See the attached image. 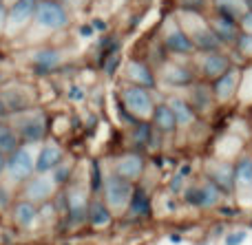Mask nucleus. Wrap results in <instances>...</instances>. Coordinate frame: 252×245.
<instances>
[{
    "label": "nucleus",
    "instance_id": "nucleus-36",
    "mask_svg": "<svg viewBox=\"0 0 252 245\" xmlns=\"http://www.w3.org/2000/svg\"><path fill=\"white\" fill-rule=\"evenodd\" d=\"M66 100H71V102H84V100H87V91H84L80 84H71L69 91H66Z\"/></svg>",
    "mask_w": 252,
    "mask_h": 245
},
{
    "label": "nucleus",
    "instance_id": "nucleus-22",
    "mask_svg": "<svg viewBox=\"0 0 252 245\" xmlns=\"http://www.w3.org/2000/svg\"><path fill=\"white\" fill-rule=\"evenodd\" d=\"M87 221L93 228H106V225L113 221V212H111V208L104 203V199H93V201L89 203Z\"/></svg>",
    "mask_w": 252,
    "mask_h": 245
},
{
    "label": "nucleus",
    "instance_id": "nucleus-3",
    "mask_svg": "<svg viewBox=\"0 0 252 245\" xmlns=\"http://www.w3.org/2000/svg\"><path fill=\"white\" fill-rule=\"evenodd\" d=\"M38 146L40 144H20L11 155H7L4 175H2L4 186H9L11 190L18 192V188L35 175V153H38Z\"/></svg>",
    "mask_w": 252,
    "mask_h": 245
},
{
    "label": "nucleus",
    "instance_id": "nucleus-37",
    "mask_svg": "<svg viewBox=\"0 0 252 245\" xmlns=\"http://www.w3.org/2000/svg\"><path fill=\"white\" fill-rule=\"evenodd\" d=\"M237 27H239L241 33H250L252 35V11H246L244 16L237 20Z\"/></svg>",
    "mask_w": 252,
    "mask_h": 245
},
{
    "label": "nucleus",
    "instance_id": "nucleus-41",
    "mask_svg": "<svg viewBox=\"0 0 252 245\" xmlns=\"http://www.w3.org/2000/svg\"><path fill=\"white\" fill-rule=\"evenodd\" d=\"M4 163H7V155L0 153V181H2V175H4Z\"/></svg>",
    "mask_w": 252,
    "mask_h": 245
},
{
    "label": "nucleus",
    "instance_id": "nucleus-10",
    "mask_svg": "<svg viewBox=\"0 0 252 245\" xmlns=\"http://www.w3.org/2000/svg\"><path fill=\"white\" fill-rule=\"evenodd\" d=\"M58 188H60V186L53 181L51 172H35L29 181H25V184L18 188V197L27 199V201L35 203V206H42V203L53 201Z\"/></svg>",
    "mask_w": 252,
    "mask_h": 245
},
{
    "label": "nucleus",
    "instance_id": "nucleus-8",
    "mask_svg": "<svg viewBox=\"0 0 252 245\" xmlns=\"http://www.w3.org/2000/svg\"><path fill=\"white\" fill-rule=\"evenodd\" d=\"M38 0H18L7 7V22H4V40H20L31 27Z\"/></svg>",
    "mask_w": 252,
    "mask_h": 245
},
{
    "label": "nucleus",
    "instance_id": "nucleus-29",
    "mask_svg": "<svg viewBox=\"0 0 252 245\" xmlns=\"http://www.w3.org/2000/svg\"><path fill=\"white\" fill-rule=\"evenodd\" d=\"M148 210H151V199H148L146 190L133 188V194H130V201H128V212L135 217H142V215H148Z\"/></svg>",
    "mask_w": 252,
    "mask_h": 245
},
{
    "label": "nucleus",
    "instance_id": "nucleus-26",
    "mask_svg": "<svg viewBox=\"0 0 252 245\" xmlns=\"http://www.w3.org/2000/svg\"><path fill=\"white\" fill-rule=\"evenodd\" d=\"M153 126L157 128V131H161V133H175L177 131V119H175V113L170 110V106L166 104H157L155 106V113H153Z\"/></svg>",
    "mask_w": 252,
    "mask_h": 245
},
{
    "label": "nucleus",
    "instance_id": "nucleus-4",
    "mask_svg": "<svg viewBox=\"0 0 252 245\" xmlns=\"http://www.w3.org/2000/svg\"><path fill=\"white\" fill-rule=\"evenodd\" d=\"M9 122L16 128L22 144H42L49 135V117L42 109H27L22 113L9 115Z\"/></svg>",
    "mask_w": 252,
    "mask_h": 245
},
{
    "label": "nucleus",
    "instance_id": "nucleus-12",
    "mask_svg": "<svg viewBox=\"0 0 252 245\" xmlns=\"http://www.w3.org/2000/svg\"><path fill=\"white\" fill-rule=\"evenodd\" d=\"M33 93H31V86L22 82H9L0 86V100H2L4 109H7L9 115L22 113L27 109H33Z\"/></svg>",
    "mask_w": 252,
    "mask_h": 245
},
{
    "label": "nucleus",
    "instance_id": "nucleus-45",
    "mask_svg": "<svg viewBox=\"0 0 252 245\" xmlns=\"http://www.w3.org/2000/svg\"><path fill=\"white\" fill-rule=\"evenodd\" d=\"M0 241H2V230H0Z\"/></svg>",
    "mask_w": 252,
    "mask_h": 245
},
{
    "label": "nucleus",
    "instance_id": "nucleus-11",
    "mask_svg": "<svg viewBox=\"0 0 252 245\" xmlns=\"http://www.w3.org/2000/svg\"><path fill=\"white\" fill-rule=\"evenodd\" d=\"M102 192H104V203L113 210H124L133 194V181H126L120 175L111 172L106 179H102Z\"/></svg>",
    "mask_w": 252,
    "mask_h": 245
},
{
    "label": "nucleus",
    "instance_id": "nucleus-32",
    "mask_svg": "<svg viewBox=\"0 0 252 245\" xmlns=\"http://www.w3.org/2000/svg\"><path fill=\"white\" fill-rule=\"evenodd\" d=\"M177 9L210 13V11H213V0H177Z\"/></svg>",
    "mask_w": 252,
    "mask_h": 245
},
{
    "label": "nucleus",
    "instance_id": "nucleus-7",
    "mask_svg": "<svg viewBox=\"0 0 252 245\" xmlns=\"http://www.w3.org/2000/svg\"><path fill=\"white\" fill-rule=\"evenodd\" d=\"M155 75L157 82L173 88H186L197 82V69L192 64L182 62V57H177V60L175 57H164L159 62V66L155 69Z\"/></svg>",
    "mask_w": 252,
    "mask_h": 245
},
{
    "label": "nucleus",
    "instance_id": "nucleus-33",
    "mask_svg": "<svg viewBox=\"0 0 252 245\" xmlns=\"http://www.w3.org/2000/svg\"><path fill=\"white\" fill-rule=\"evenodd\" d=\"M230 49H235V51L239 53L244 60H252V35L250 33H239L237 42L232 44Z\"/></svg>",
    "mask_w": 252,
    "mask_h": 245
},
{
    "label": "nucleus",
    "instance_id": "nucleus-15",
    "mask_svg": "<svg viewBox=\"0 0 252 245\" xmlns=\"http://www.w3.org/2000/svg\"><path fill=\"white\" fill-rule=\"evenodd\" d=\"M7 217L11 221V225L16 230H22V232H29L38 225L40 221V206L27 201V199L16 197L11 203V208L7 210Z\"/></svg>",
    "mask_w": 252,
    "mask_h": 245
},
{
    "label": "nucleus",
    "instance_id": "nucleus-30",
    "mask_svg": "<svg viewBox=\"0 0 252 245\" xmlns=\"http://www.w3.org/2000/svg\"><path fill=\"white\" fill-rule=\"evenodd\" d=\"M51 177L58 186H66L71 181V177H73V163H69L66 159H62V162L51 170Z\"/></svg>",
    "mask_w": 252,
    "mask_h": 245
},
{
    "label": "nucleus",
    "instance_id": "nucleus-44",
    "mask_svg": "<svg viewBox=\"0 0 252 245\" xmlns=\"http://www.w3.org/2000/svg\"><path fill=\"white\" fill-rule=\"evenodd\" d=\"M248 9H250V11H252V0H248Z\"/></svg>",
    "mask_w": 252,
    "mask_h": 245
},
{
    "label": "nucleus",
    "instance_id": "nucleus-16",
    "mask_svg": "<svg viewBox=\"0 0 252 245\" xmlns=\"http://www.w3.org/2000/svg\"><path fill=\"white\" fill-rule=\"evenodd\" d=\"M124 80L126 84H135V86L144 88H155L157 86V75L151 62L142 60V57H128L124 62Z\"/></svg>",
    "mask_w": 252,
    "mask_h": 245
},
{
    "label": "nucleus",
    "instance_id": "nucleus-31",
    "mask_svg": "<svg viewBox=\"0 0 252 245\" xmlns=\"http://www.w3.org/2000/svg\"><path fill=\"white\" fill-rule=\"evenodd\" d=\"M133 141H135V146H139V148H146V146H151V141H153V128L148 126L146 122H137V126H135V131H133Z\"/></svg>",
    "mask_w": 252,
    "mask_h": 245
},
{
    "label": "nucleus",
    "instance_id": "nucleus-39",
    "mask_svg": "<svg viewBox=\"0 0 252 245\" xmlns=\"http://www.w3.org/2000/svg\"><path fill=\"white\" fill-rule=\"evenodd\" d=\"M4 22H7V7L0 2V40L4 38Z\"/></svg>",
    "mask_w": 252,
    "mask_h": 245
},
{
    "label": "nucleus",
    "instance_id": "nucleus-1",
    "mask_svg": "<svg viewBox=\"0 0 252 245\" xmlns=\"http://www.w3.org/2000/svg\"><path fill=\"white\" fill-rule=\"evenodd\" d=\"M71 25H73V16H71V11L60 0H38L31 27L27 29V33L20 40L27 47L44 44L53 35L66 31Z\"/></svg>",
    "mask_w": 252,
    "mask_h": 245
},
{
    "label": "nucleus",
    "instance_id": "nucleus-43",
    "mask_svg": "<svg viewBox=\"0 0 252 245\" xmlns=\"http://www.w3.org/2000/svg\"><path fill=\"white\" fill-rule=\"evenodd\" d=\"M4 82H7V78H4V73H2V71H0V86H2Z\"/></svg>",
    "mask_w": 252,
    "mask_h": 245
},
{
    "label": "nucleus",
    "instance_id": "nucleus-5",
    "mask_svg": "<svg viewBox=\"0 0 252 245\" xmlns=\"http://www.w3.org/2000/svg\"><path fill=\"white\" fill-rule=\"evenodd\" d=\"M157 40H159L161 49L166 51V55L170 57H192L195 55V47L188 40V35L182 31L175 11H170L168 16H164V20L157 27Z\"/></svg>",
    "mask_w": 252,
    "mask_h": 245
},
{
    "label": "nucleus",
    "instance_id": "nucleus-6",
    "mask_svg": "<svg viewBox=\"0 0 252 245\" xmlns=\"http://www.w3.org/2000/svg\"><path fill=\"white\" fill-rule=\"evenodd\" d=\"M120 102H122L126 115L133 122H148L155 113V100H153L151 88L135 86V84H124L120 88Z\"/></svg>",
    "mask_w": 252,
    "mask_h": 245
},
{
    "label": "nucleus",
    "instance_id": "nucleus-21",
    "mask_svg": "<svg viewBox=\"0 0 252 245\" xmlns=\"http://www.w3.org/2000/svg\"><path fill=\"white\" fill-rule=\"evenodd\" d=\"M113 172L120 175L126 181L139 179V175L144 172V157L139 153H126V155H122V157L115 159Z\"/></svg>",
    "mask_w": 252,
    "mask_h": 245
},
{
    "label": "nucleus",
    "instance_id": "nucleus-17",
    "mask_svg": "<svg viewBox=\"0 0 252 245\" xmlns=\"http://www.w3.org/2000/svg\"><path fill=\"white\" fill-rule=\"evenodd\" d=\"M241 86V69L239 66H230L223 75H219L217 80H213V97L217 102H230L237 95Z\"/></svg>",
    "mask_w": 252,
    "mask_h": 245
},
{
    "label": "nucleus",
    "instance_id": "nucleus-14",
    "mask_svg": "<svg viewBox=\"0 0 252 245\" xmlns=\"http://www.w3.org/2000/svg\"><path fill=\"white\" fill-rule=\"evenodd\" d=\"M64 210H66V219L71 221L73 225H80L87 221V215H89V190L80 184H73L66 188L64 192Z\"/></svg>",
    "mask_w": 252,
    "mask_h": 245
},
{
    "label": "nucleus",
    "instance_id": "nucleus-18",
    "mask_svg": "<svg viewBox=\"0 0 252 245\" xmlns=\"http://www.w3.org/2000/svg\"><path fill=\"white\" fill-rule=\"evenodd\" d=\"M64 159V148L56 139H44L35 153V172H51Z\"/></svg>",
    "mask_w": 252,
    "mask_h": 245
},
{
    "label": "nucleus",
    "instance_id": "nucleus-34",
    "mask_svg": "<svg viewBox=\"0 0 252 245\" xmlns=\"http://www.w3.org/2000/svg\"><path fill=\"white\" fill-rule=\"evenodd\" d=\"M16 197H18L16 190H11L9 186H4L2 181H0V212L7 215V210L11 208V203H13V199Z\"/></svg>",
    "mask_w": 252,
    "mask_h": 245
},
{
    "label": "nucleus",
    "instance_id": "nucleus-38",
    "mask_svg": "<svg viewBox=\"0 0 252 245\" xmlns=\"http://www.w3.org/2000/svg\"><path fill=\"white\" fill-rule=\"evenodd\" d=\"M246 239V232H235L230 237H226V245H241Z\"/></svg>",
    "mask_w": 252,
    "mask_h": 245
},
{
    "label": "nucleus",
    "instance_id": "nucleus-23",
    "mask_svg": "<svg viewBox=\"0 0 252 245\" xmlns=\"http://www.w3.org/2000/svg\"><path fill=\"white\" fill-rule=\"evenodd\" d=\"M213 11L237 22L250 9H248V0H213Z\"/></svg>",
    "mask_w": 252,
    "mask_h": 245
},
{
    "label": "nucleus",
    "instance_id": "nucleus-27",
    "mask_svg": "<svg viewBox=\"0 0 252 245\" xmlns=\"http://www.w3.org/2000/svg\"><path fill=\"white\" fill-rule=\"evenodd\" d=\"M20 144L22 141H20V137H18L16 128L11 126V122H9V119H0V153L11 155Z\"/></svg>",
    "mask_w": 252,
    "mask_h": 245
},
{
    "label": "nucleus",
    "instance_id": "nucleus-2",
    "mask_svg": "<svg viewBox=\"0 0 252 245\" xmlns=\"http://www.w3.org/2000/svg\"><path fill=\"white\" fill-rule=\"evenodd\" d=\"M175 18H177L182 31L188 35L197 53H208V51H223V44L210 29L206 13L199 11H188V9H175Z\"/></svg>",
    "mask_w": 252,
    "mask_h": 245
},
{
    "label": "nucleus",
    "instance_id": "nucleus-35",
    "mask_svg": "<svg viewBox=\"0 0 252 245\" xmlns=\"http://www.w3.org/2000/svg\"><path fill=\"white\" fill-rule=\"evenodd\" d=\"M62 4H64L66 9L71 11V16H78V13H84L89 9V4L93 2V0H60Z\"/></svg>",
    "mask_w": 252,
    "mask_h": 245
},
{
    "label": "nucleus",
    "instance_id": "nucleus-9",
    "mask_svg": "<svg viewBox=\"0 0 252 245\" xmlns=\"http://www.w3.org/2000/svg\"><path fill=\"white\" fill-rule=\"evenodd\" d=\"M27 64L31 66L38 73H51V71L60 69L66 60V51L62 47H56V44H35V47H29L25 53Z\"/></svg>",
    "mask_w": 252,
    "mask_h": 245
},
{
    "label": "nucleus",
    "instance_id": "nucleus-28",
    "mask_svg": "<svg viewBox=\"0 0 252 245\" xmlns=\"http://www.w3.org/2000/svg\"><path fill=\"white\" fill-rule=\"evenodd\" d=\"M235 186L239 190H250L252 188V159L244 157L237 162L235 166Z\"/></svg>",
    "mask_w": 252,
    "mask_h": 245
},
{
    "label": "nucleus",
    "instance_id": "nucleus-24",
    "mask_svg": "<svg viewBox=\"0 0 252 245\" xmlns=\"http://www.w3.org/2000/svg\"><path fill=\"white\" fill-rule=\"evenodd\" d=\"M166 104L170 106V110L175 113V119H177V128L179 126H190L192 122H195L197 113L195 109L190 106V102H186L184 97H168V102Z\"/></svg>",
    "mask_w": 252,
    "mask_h": 245
},
{
    "label": "nucleus",
    "instance_id": "nucleus-25",
    "mask_svg": "<svg viewBox=\"0 0 252 245\" xmlns=\"http://www.w3.org/2000/svg\"><path fill=\"white\" fill-rule=\"evenodd\" d=\"M210 181L219 190H232L235 188V166H230V163H215V166H210Z\"/></svg>",
    "mask_w": 252,
    "mask_h": 245
},
{
    "label": "nucleus",
    "instance_id": "nucleus-19",
    "mask_svg": "<svg viewBox=\"0 0 252 245\" xmlns=\"http://www.w3.org/2000/svg\"><path fill=\"white\" fill-rule=\"evenodd\" d=\"M206 18H208V25H210V29L215 31V35L219 38V42H221L226 49H230L241 33L237 22L230 20V18H226V16H219V13H215V11L206 13Z\"/></svg>",
    "mask_w": 252,
    "mask_h": 245
},
{
    "label": "nucleus",
    "instance_id": "nucleus-13",
    "mask_svg": "<svg viewBox=\"0 0 252 245\" xmlns=\"http://www.w3.org/2000/svg\"><path fill=\"white\" fill-rule=\"evenodd\" d=\"M195 69L201 78L206 80H217L219 75H223L230 66H235L232 57L223 51H208V53H195Z\"/></svg>",
    "mask_w": 252,
    "mask_h": 245
},
{
    "label": "nucleus",
    "instance_id": "nucleus-20",
    "mask_svg": "<svg viewBox=\"0 0 252 245\" xmlns=\"http://www.w3.org/2000/svg\"><path fill=\"white\" fill-rule=\"evenodd\" d=\"M184 199H186V203H190V206L210 208L219 201V188L213 181H204V184L190 186V188L184 192Z\"/></svg>",
    "mask_w": 252,
    "mask_h": 245
},
{
    "label": "nucleus",
    "instance_id": "nucleus-40",
    "mask_svg": "<svg viewBox=\"0 0 252 245\" xmlns=\"http://www.w3.org/2000/svg\"><path fill=\"white\" fill-rule=\"evenodd\" d=\"M128 2H130V0H111V9H122Z\"/></svg>",
    "mask_w": 252,
    "mask_h": 245
},
{
    "label": "nucleus",
    "instance_id": "nucleus-42",
    "mask_svg": "<svg viewBox=\"0 0 252 245\" xmlns=\"http://www.w3.org/2000/svg\"><path fill=\"white\" fill-rule=\"evenodd\" d=\"M0 2H2V4H4V7H11V4H16V2H18V0H0Z\"/></svg>",
    "mask_w": 252,
    "mask_h": 245
}]
</instances>
